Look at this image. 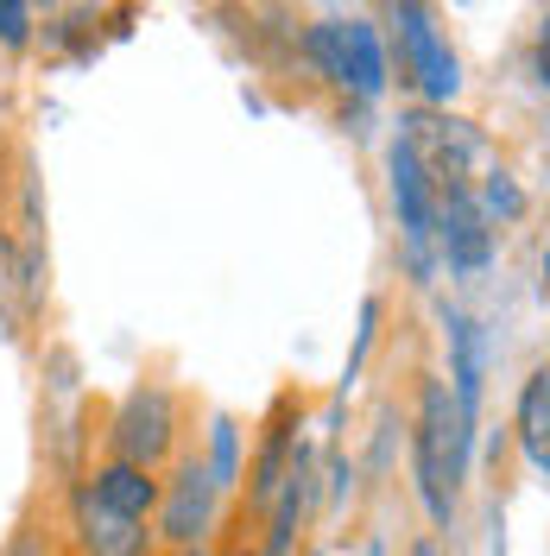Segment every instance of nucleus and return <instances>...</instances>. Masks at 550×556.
I'll return each mask as SVG.
<instances>
[{
  "instance_id": "obj_1",
  "label": "nucleus",
  "mask_w": 550,
  "mask_h": 556,
  "mask_svg": "<svg viewBox=\"0 0 550 556\" xmlns=\"http://www.w3.org/2000/svg\"><path fill=\"white\" fill-rule=\"evenodd\" d=\"M475 437L482 430L462 424L449 380L443 374H424L417 380V412H412V481L437 531L455 525V500H462V481L475 468Z\"/></svg>"
},
{
  "instance_id": "obj_2",
  "label": "nucleus",
  "mask_w": 550,
  "mask_h": 556,
  "mask_svg": "<svg viewBox=\"0 0 550 556\" xmlns=\"http://www.w3.org/2000/svg\"><path fill=\"white\" fill-rule=\"evenodd\" d=\"M386 26H392L399 76H405L430 108L455 102V89H462V64H455V51H449L437 13H430L424 0H386Z\"/></svg>"
},
{
  "instance_id": "obj_3",
  "label": "nucleus",
  "mask_w": 550,
  "mask_h": 556,
  "mask_svg": "<svg viewBox=\"0 0 550 556\" xmlns=\"http://www.w3.org/2000/svg\"><path fill=\"white\" fill-rule=\"evenodd\" d=\"M386 190H392V208H399V241H405V266H412L417 285L437 278V177L417 159V146L405 134L386 146Z\"/></svg>"
},
{
  "instance_id": "obj_4",
  "label": "nucleus",
  "mask_w": 550,
  "mask_h": 556,
  "mask_svg": "<svg viewBox=\"0 0 550 556\" xmlns=\"http://www.w3.org/2000/svg\"><path fill=\"white\" fill-rule=\"evenodd\" d=\"M108 455L114 462H139V468H165L177 450V399L172 386L139 380L114 412H108Z\"/></svg>"
},
{
  "instance_id": "obj_5",
  "label": "nucleus",
  "mask_w": 550,
  "mask_h": 556,
  "mask_svg": "<svg viewBox=\"0 0 550 556\" xmlns=\"http://www.w3.org/2000/svg\"><path fill=\"white\" fill-rule=\"evenodd\" d=\"M215 519H222V486H215L203 455L184 450L172 462V475H165L152 531H159L165 551H190V544H209V538H215Z\"/></svg>"
},
{
  "instance_id": "obj_6",
  "label": "nucleus",
  "mask_w": 550,
  "mask_h": 556,
  "mask_svg": "<svg viewBox=\"0 0 550 556\" xmlns=\"http://www.w3.org/2000/svg\"><path fill=\"white\" fill-rule=\"evenodd\" d=\"M64 531H70V551L76 556H159V531L152 519H121L96 500V486L76 481L64 500Z\"/></svg>"
},
{
  "instance_id": "obj_7",
  "label": "nucleus",
  "mask_w": 550,
  "mask_h": 556,
  "mask_svg": "<svg viewBox=\"0 0 550 556\" xmlns=\"http://www.w3.org/2000/svg\"><path fill=\"white\" fill-rule=\"evenodd\" d=\"M399 127H405V139L417 146V159L430 165L437 184H475V172H493L482 127H468V121H455V114L417 108V114H405Z\"/></svg>"
},
{
  "instance_id": "obj_8",
  "label": "nucleus",
  "mask_w": 550,
  "mask_h": 556,
  "mask_svg": "<svg viewBox=\"0 0 550 556\" xmlns=\"http://www.w3.org/2000/svg\"><path fill=\"white\" fill-rule=\"evenodd\" d=\"M437 260L455 278L493 266V222H487L475 184H437Z\"/></svg>"
},
{
  "instance_id": "obj_9",
  "label": "nucleus",
  "mask_w": 550,
  "mask_h": 556,
  "mask_svg": "<svg viewBox=\"0 0 550 556\" xmlns=\"http://www.w3.org/2000/svg\"><path fill=\"white\" fill-rule=\"evenodd\" d=\"M304 450V405L298 399H278L266 430H260V450H253V468H247V513L266 519V506L278 500V486L291 475V462Z\"/></svg>"
},
{
  "instance_id": "obj_10",
  "label": "nucleus",
  "mask_w": 550,
  "mask_h": 556,
  "mask_svg": "<svg viewBox=\"0 0 550 556\" xmlns=\"http://www.w3.org/2000/svg\"><path fill=\"white\" fill-rule=\"evenodd\" d=\"M443 336H449V392H455V412H462V424L482 430V386H487L482 323L468 311H443Z\"/></svg>"
},
{
  "instance_id": "obj_11",
  "label": "nucleus",
  "mask_w": 550,
  "mask_h": 556,
  "mask_svg": "<svg viewBox=\"0 0 550 556\" xmlns=\"http://www.w3.org/2000/svg\"><path fill=\"white\" fill-rule=\"evenodd\" d=\"M83 481L96 486V500H102L108 513H121V519H152L159 513V493H165V481H159V468H139V462H96Z\"/></svg>"
},
{
  "instance_id": "obj_12",
  "label": "nucleus",
  "mask_w": 550,
  "mask_h": 556,
  "mask_svg": "<svg viewBox=\"0 0 550 556\" xmlns=\"http://www.w3.org/2000/svg\"><path fill=\"white\" fill-rule=\"evenodd\" d=\"M513 437H518V455L538 468V481H550V367H532L518 380Z\"/></svg>"
},
{
  "instance_id": "obj_13",
  "label": "nucleus",
  "mask_w": 550,
  "mask_h": 556,
  "mask_svg": "<svg viewBox=\"0 0 550 556\" xmlns=\"http://www.w3.org/2000/svg\"><path fill=\"white\" fill-rule=\"evenodd\" d=\"M379 298H361V316H354V348H348L342 361V380H336V405H329V443L323 450H342L336 437H342V412H348V392L361 386V367H367V354H374V336H379Z\"/></svg>"
},
{
  "instance_id": "obj_14",
  "label": "nucleus",
  "mask_w": 550,
  "mask_h": 556,
  "mask_svg": "<svg viewBox=\"0 0 550 556\" xmlns=\"http://www.w3.org/2000/svg\"><path fill=\"white\" fill-rule=\"evenodd\" d=\"M304 58L316 64L323 83L354 89V70H348V20H316V26L304 33Z\"/></svg>"
},
{
  "instance_id": "obj_15",
  "label": "nucleus",
  "mask_w": 550,
  "mask_h": 556,
  "mask_svg": "<svg viewBox=\"0 0 550 556\" xmlns=\"http://www.w3.org/2000/svg\"><path fill=\"white\" fill-rule=\"evenodd\" d=\"M348 70H354V96L374 102L386 96V45L367 20H348Z\"/></svg>"
},
{
  "instance_id": "obj_16",
  "label": "nucleus",
  "mask_w": 550,
  "mask_h": 556,
  "mask_svg": "<svg viewBox=\"0 0 550 556\" xmlns=\"http://www.w3.org/2000/svg\"><path fill=\"white\" fill-rule=\"evenodd\" d=\"M203 462H209V475H215V486H222V493H235V486H241V424H235L228 412L209 417V450H203Z\"/></svg>"
},
{
  "instance_id": "obj_17",
  "label": "nucleus",
  "mask_w": 550,
  "mask_h": 556,
  "mask_svg": "<svg viewBox=\"0 0 550 556\" xmlns=\"http://www.w3.org/2000/svg\"><path fill=\"white\" fill-rule=\"evenodd\" d=\"M475 197H482L487 222H518V215H525V190H518V177L500 172V165L475 177Z\"/></svg>"
},
{
  "instance_id": "obj_18",
  "label": "nucleus",
  "mask_w": 550,
  "mask_h": 556,
  "mask_svg": "<svg viewBox=\"0 0 550 556\" xmlns=\"http://www.w3.org/2000/svg\"><path fill=\"white\" fill-rule=\"evenodd\" d=\"M0 556H58V531H51V519L26 513V519L13 525V538H7V551Z\"/></svg>"
},
{
  "instance_id": "obj_19",
  "label": "nucleus",
  "mask_w": 550,
  "mask_h": 556,
  "mask_svg": "<svg viewBox=\"0 0 550 556\" xmlns=\"http://www.w3.org/2000/svg\"><path fill=\"white\" fill-rule=\"evenodd\" d=\"M13 278L26 285V298H38V278H33V273H13V241L0 235V342L13 336V304H7V291H13Z\"/></svg>"
},
{
  "instance_id": "obj_20",
  "label": "nucleus",
  "mask_w": 550,
  "mask_h": 556,
  "mask_svg": "<svg viewBox=\"0 0 550 556\" xmlns=\"http://www.w3.org/2000/svg\"><path fill=\"white\" fill-rule=\"evenodd\" d=\"M348 493H354V462H348V450H323V500L329 506H348Z\"/></svg>"
},
{
  "instance_id": "obj_21",
  "label": "nucleus",
  "mask_w": 550,
  "mask_h": 556,
  "mask_svg": "<svg viewBox=\"0 0 550 556\" xmlns=\"http://www.w3.org/2000/svg\"><path fill=\"white\" fill-rule=\"evenodd\" d=\"M26 33H33V0H0V45L26 51Z\"/></svg>"
},
{
  "instance_id": "obj_22",
  "label": "nucleus",
  "mask_w": 550,
  "mask_h": 556,
  "mask_svg": "<svg viewBox=\"0 0 550 556\" xmlns=\"http://www.w3.org/2000/svg\"><path fill=\"white\" fill-rule=\"evenodd\" d=\"M392 430H399V424H392V405H379L374 450H367V468H374V475H386V468H392Z\"/></svg>"
},
{
  "instance_id": "obj_23",
  "label": "nucleus",
  "mask_w": 550,
  "mask_h": 556,
  "mask_svg": "<svg viewBox=\"0 0 550 556\" xmlns=\"http://www.w3.org/2000/svg\"><path fill=\"white\" fill-rule=\"evenodd\" d=\"M532 76H538V89H550V13L538 26V45H532Z\"/></svg>"
},
{
  "instance_id": "obj_24",
  "label": "nucleus",
  "mask_w": 550,
  "mask_h": 556,
  "mask_svg": "<svg viewBox=\"0 0 550 556\" xmlns=\"http://www.w3.org/2000/svg\"><path fill=\"white\" fill-rule=\"evenodd\" d=\"M215 556H266V551H260V538H222Z\"/></svg>"
},
{
  "instance_id": "obj_25",
  "label": "nucleus",
  "mask_w": 550,
  "mask_h": 556,
  "mask_svg": "<svg viewBox=\"0 0 550 556\" xmlns=\"http://www.w3.org/2000/svg\"><path fill=\"white\" fill-rule=\"evenodd\" d=\"M487 556H507V525H493V551Z\"/></svg>"
},
{
  "instance_id": "obj_26",
  "label": "nucleus",
  "mask_w": 550,
  "mask_h": 556,
  "mask_svg": "<svg viewBox=\"0 0 550 556\" xmlns=\"http://www.w3.org/2000/svg\"><path fill=\"white\" fill-rule=\"evenodd\" d=\"M538 273H545V298H550V241H545V260H538Z\"/></svg>"
},
{
  "instance_id": "obj_27",
  "label": "nucleus",
  "mask_w": 550,
  "mask_h": 556,
  "mask_svg": "<svg viewBox=\"0 0 550 556\" xmlns=\"http://www.w3.org/2000/svg\"><path fill=\"white\" fill-rule=\"evenodd\" d=\"M367 556H386V538H367Z\"/></svg>"
},
{
  "instance_id": "obj_28",
  "label": "nucleus",
  "mask_w": 550,
  "mask_h": 556,
  "mask_svg": "<svg viewBox=\"0 0 550 556\" xmlns=\"http://www.w3.org/2000/svg\"><path fill=\"white\" fill-rule=\"evenodd\" d=\"M412 556H437V544H412Z\"/></svg>"
},
{
  "instance_id": "obj_29",
  "label": "nucleus",
  "mask_w": 550,
  "mask_h": 556,
  "mask_svg": "<svg viewBox=\"0 0 550 556\" xmlns=\"http://www.w3.org/2000/svg\"><path fill=\"white\" fill-rule=\"evenodd\" d=\"M304 556H323V551H304Z\"/></svg>"
},
{
  "instance_id": "obj_30",
  "label": "nucleus",
  "mask_w": 550,
  "mask_h": 556,
  "mask_svg": "<svg viewBox=\"0 0 550 556\" xmlns=\"http://www.w3.org/2000/svg\"><path fill=\"white\" fill-rule=\"evenodd\" d=\"M462 7H475V0H462Z\"/></svg>"
}]
</instances>
